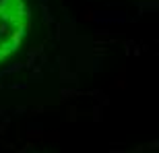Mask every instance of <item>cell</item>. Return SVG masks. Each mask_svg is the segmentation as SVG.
<instances>
[{
	"label": "cell",
	"mask_w": 159,
	"mask_h": 153,
	"mask_svg": "<svg viewBox=\"0 0 159 153\" xmlns=\"http://www.w3.org/2000/svg\"><path fill=\"white\" fill-rule=\"evenodd\" d=\"M31 25L25 0H0V60L11 56Z\"/></svg>",
	"instance_id": "cell-1"
}]
</instances>
